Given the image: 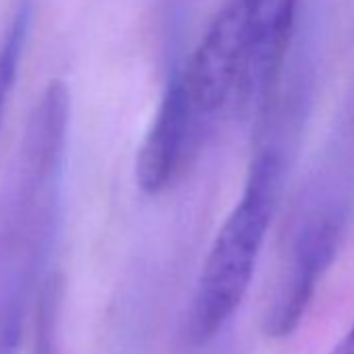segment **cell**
<instances>
[{
  "mask_svg": "<svg viewBox=\"0 0 354 354\" xmlns=\"http://www.w3.org/2000/svg\"><path fill=\"white\" fill-rule=\"evenodd\" d=\"M248 71V38L234 0L217 13L192 57L182 63L184 82L198 113L207 121L227 104L240 106Z\"/></svg>",
  "mask_w": 354,
  "mask_h": 354,
  "instance_id": "cell-4",
  "label": "cell"
},
{
  "mask_svg": "<svg viewBox=\"0 0 354 354\" xmlns=\"http://www.w3.org/2000/svg\"><path fill=\"white\" fill-rule=\"evenodd\" d=\"M248 38V71L240 106L265 111L292 38L298 0H234Z\"/></svg>",
  "mask_w": 354,
  "mask_h": 354,
  "instance_id": "cell-6",
  "label": "cell"
},
{
  "mask_svg": "<svg viewBox=\"0 0 354 354\" xmlns=\"http://www.w3.org/2000/svg\"><path fill=\"white\" fill-rule=\"evenodd\" d=\"M71 98L63 82L42 92L9 180L0 190V354H13L30 292L46 283L61 225Z\"/></svg>",
  "mask_w": 354,
  "mask_h": 354,
  "instance_id": "cell-1",
  "label": "cell"
},
{
  "mask_svg": "<svg viewBox=\"0 0 354 354\" xmlns=\"http://www.w3.org/2000/svg\"><path fill=\"white\" fill-rule=\"evenodd\" d=\"M201 123L184 82L182 65L173 67L136 160V180L142 192L158 194L173 182Z\"/></svg>",
  "mask_w": 354,
  "mask_h": 354,
  "instance_id": "cell-5",
  "label": "cell"
},
{
  "mask_svg": "<svg viewBox=\"0 0 354 354\" xmlns=\"http://www.w3.org/2000/svg\"><path fill=\"white\" fill-rule=\"evenodd\" d=\"M34 11H36V0H17L13 17L7 24L3 40H0V125H3L9 98L19 77V67L34 24Z\"/></svg>",
  "mask_w": 354,
  "mask_h": 354,
  "instance_id": "cell-7",
  "label": "cell"
},
{
  "mask_svg": "<svg viewBox=\"0 0 354 354\" xmlns=\"http://www.w3.org/2000/svg\"><path fill=\"white\" fill-rule=\"evenodd\" d=\"M283 177V150L267 142L254 156L240 203L221 225L186 319L190 346L211 344L238 313L252 281Z\"/></svg>",
  "mask_w": 354,
  "mask_h": 354,
  "instance_id": "cell-2",
  "label": "cell"
},
{
  "mask_svg": "<svg viewBox=\"0 0 354 354\" xmlns=\"http://www.w3.org/2000/svg\"><path fill=\"white\" fill-rule=\"evenodd\" d=\"M350 207L342 194H323L304 213L292 238L283 271L265 310V333L290 335L306 313L315 290L344 240Z\"/></svg>",
  "mask_w": 354,
  "mask_h": 354,
  "instance_id": "cell-3",
  "label": "cell"
},
{
  "mask_svg": "<svg viewBox=\"0 0 354 354\" xmlns=\"http://www.w3.org/2000/svg\"><path fill=\"white\" fill-rule=\"evenodd\" d=\"M331 354H354V325L346 331V335L335 344Z\"/></svg>",
  "mask_w": 354,
  "mask_h": 354,
  "instance_id": "cell-8",
  "label": "cell"
}]
</instances>
